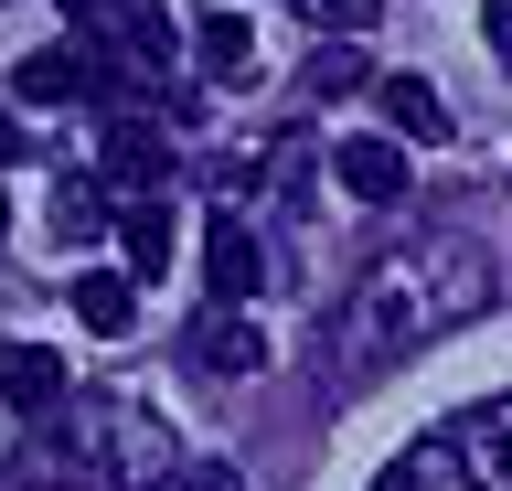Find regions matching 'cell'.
I'll return each instance as SVG.
<instances>
[{
	"instance_id": "cell-1",
	"label": "cell",
	"mask_w": 512,
	"mask_h": 491,
	"mask_svg": "<svg viewBox=\"0 0 512 491\" xmlns=\"http://www.w3.org/2000/svg\"><path fill=\"white\" fill-rule=\"evenodd\" d=\"M470 310H491L480 246H395V257L363 267V289H352L342 331H331V374H342V385H374V374H395V363L416 353V342L459 331Z\"/></svg>"
},
{
	"instance_id": "cell-2",
	"label": "cell",
	"mask_w": 512,
	"mask_h": 491,
	"mask_svg": "<svg viewBox=\"0 0 512 491\" xmlns=\"http://www.w3.org/2000/svg\"><path fill=\"white\" fill-rule=\"evenodd\" d=\"M22 427H32V438L11 449V481L64 491V481H86V470H96V427L86 417H64V406H54V417H22Z\"/></svg>"
},
{
	"instance_id": "cell-3",
	"label": "cell",
	"mask_w": 512,
	"mask_h": 491,
	"mask_svg": "<svg viewBox=\"0 0 512 491\" xmlns=\"http://www.w3.org/2000/svg\"><path fill=\"white\" fill-rule=\"evenodd\" d=\"M256 278H267V257H256V225L224 203L214 225H203V289H214L224 310H246V299H256Z\"/></svg>"
},
{
	"instance_id": "cell-4",
	"label": "cell",
	"mask_w": 512,
	"mask_h": 491,
	"mask_svg": "<svg viewBox=\"0 0 512 491\" xmlns=\"http://www.w3.org/2000/svg\"><path fill=\"white\" fill-rule=\"evenodd\" d=\"M64 395H75V374H64L54 342H0V406L11 417H54Z\"/></svg>"
},
{
	"instance_id": "cell-5",
	"label": "cell",
	"mask_w": 512,
	"mask_h": 491,
	"mask_svg": "<svg viewBox=\"0 0 512 491\" xmlns=\"http://www.w3.org/2000/svg\"><path fill=\"white\" fill-rule=\"evenodd\" d=\"M182 353L203 363V374H256V363H267V331H256L246 310H224V299H214V310L182 331Z\"/></svg>"
},
{
	"instance_id": "cell-6",
	"label": "cell",
	"mask_w": 512,
	"mask_h": 491,
	"mask_svg": "<svg viewBox=\"0 0 512 491\" xmlns=\"http://www.w3.org/2000/svg\"><path fill=\"white\" fill-rule=\"evenodd\" d=\"M331 171H342L352 203H406V139H342Z\"/></svg>"
},
{
	"instance_id": "cell-7",
	"label": "cell",
	"mask_w": 512,
	"mask_h": 491,
	"mask_svg": "<svg viewBox=\"0 0 512 491\" xmlns=\"http://www.w3.org/2000/svg\"><path fill=\"white\" fill-rule=\"evenodd\" d=\"M374 491H480L470 459H459V438H416V449H395L374 470Z\"/></svg>"
},
{
	"instance_id": "cell-8",
	"label": "cell",
	"mask_w": 512,
	"mask_h": 491,
	"mask_svg": "<svg viewBox=\"0 0 512 491\" xmlns=\"http://www.w3.org/2000/svg\"><path fill=\"white\" fill-rule=\"evenodd\" d=\"M448 438H459V459H470L480 491H512V395H491V406H480V417H459Z\"/></svg>"
},
{
	"instance_id": "cell-9",
	"label": "cell",
	"mask_w": 512,
	"mask_h": 491,
	"mask_svg": "<svg viewBox=\"0 0 512 491\" xmlns=\"http://www.w3.org/2000/svg\"><path fill=\"white\" fill-rule=\"evenodd\" d=\"M11 86H22V107H64V97H86V54L75 43H43V54L11 65Z\"/></svg>"
},
{
	"instance_id": "cell-10",
	"label": "cell",
	"mask_w": 512,
	"mask_h": 491,
	"mask_svg": "<svg viewBox=\"0 0 512 491\" xmlns=\"http://www.w3.org/2000/svg\"><path fill=\"white\" fill-rule=\"evenodd\" d=\"M374 86H384V118H395V139H427V150L448 139V97L427 86V75H374Z\"/></svg>"
},
{
	"instance_id": "cell-11",
	"label": "cell",
	"mask_w": 512,
	"mask_h": 491,
	"mask_svg": "<svg viewBox=\"0 0 512 491\" xmlns=\"http://www.w3.org/2000/svg\"><path fill=\"white\" fill-rule=\"evenodd\" d=\"M128 310H139V278L128 267H86L75 278V321L86 331H128Z\"/></svg>"
},
{
	"instance_id": "cell-12",
	"label": "cell",
	"mask_w": 512,
	"mask_h": 491,
	"mask_svg": "<svg viewBox=\"0 0 512 491\" xmlns=\"http://www.w3.org/2000/svg\"><path fill=\"white\" fill-rule=\"evenodd\" d=\"M246 54H256L246 11H203V22H192V65L203 75H246Z\"/></svg>"
},
{
	"instance_id": "cell-13",
	"label": "cell",
	"mask_w": 512,
	"mask_h": 491,
	"mask_svg": "<svg viewBox=\"0 0 512 491\" xmlns=\"http://www.w3.org/2000/svg\"><path fill=\"white\" fill-rule=\"evenodd\" d=\"M118 246H128V278H160V267H171V203H128Z\"/></svg>"
},
{
	"instance_id": "cell-14",
	"label": "cell",
	"mask_w": 512,
	"mask_h": 491,
	"mask_svg": "<svg viewBox=\"0 0 512 491\" xmlns=\"http://www.w3.org/2000/svg\"><path fill=\"white\" fill-rule=\"evenodd\" d=\"M107 171H118V182H160V139L118 118V129H107Z\"/></svg>"
},
{
	"instance_id": "cell-15",
	"label": "cell",
	"mask_w": 512,
	"mask_h": 491,
	"mask_svg": "<svg viewBox=\"0 0 512 491\" xmlns=\"http://www.w3.org/2000/svg\"><path fill=\"white\" fill-rule=\"evenodd\" d=\"M310 161H320V139H310V129H288L278 150H267V171H278V193H288V203L310 193Z\"/></svg>"
},
{
	"instance_id": "cell-16",
	"label": "cell",
	"mask_w": 512,
	"mask_h": 491,
	"mask_svg": "<svg viewBox=\"0 0 512 491\" xmlns=\"http://www.w3.org/2000/svg\"><path fill=\"white\" fill-rule=\"evenodd\" d=\"M310 86H320V97H352V86H374V65H363L352 43H331V54L310 65Z\"/></svg>"
},
{
	"instance_id": "cell-17",
	"label": "cell",
	"mask_w": 512,
	"mask_h": 491,
	"mask_svg": "<svg viewBox=\"0 0 512 491\" xmlns=\"http://www.w3.org/2000/svg\"><path fill=\"white\" fill-rule=\"evenodd\" d=\"M54 225L64 235H96V225H107V193H96V182H64V193H54Z\"/></svg>"
},
{
	"instance_id": "cell-18",
	"label": "cell",
	"mask_w": 512,
	"mask_h": 491,
	"mask_svg": "<svg viewBox=\"0 0 512 491\" xmlns=\"http://www.w3.org/2000/svg\"><path fill=\"white\" fill-rule=\"evenodd\" d=\"M299 11H310L320 33H363V22H374V0H299Z\"/></svg>"
},
{
	"instance_id": "cell-19",
	"label": "cell",
	"mask_w": 512,
	"mask_h": 491,
	"mask_svg": "<svg viewBox=\"0 0 512 491\" xmlns=\"http://www.w3.org/2000/svg\"><path fill=\"white\" fill-rule=\"evenodd\" d=\"M480 43H491V54L512 65V0H480Z\"/></svg>"
},
{
	"instance_id": "cell-20",
	"label": "cell",
	"mask_w": 512,
	"mask_h": 491,
	"mask_svg": "<svg viewBox=\"0 0 512 491\" xmlns=\"http://www.w3.org/2000/svg\"><path fill=\"white\" fill-rule=\"evenodd\" d=\"M192 491H246V481H235L224 459H203V470H192Z\"/></svg>"
},
{
	"instance_id": "cell-21",
	"label": "cell",
	"mask_w": 512,
	"mask_h": 491,
	"mask_svg": "<svg viewBox=\"0 0 512 491\" xmlns=\"http://www.w3.org/2000/svg\"><path fill=\"white\" fill-rule=\"evenodd\" d=\"M0 161H22V129H11V107H0Z\"/></svg>"
},
{
	"instance_id": "cell-22",
	"label": "cell",
	"mask_w": 512,
	"mask_h": 491,
	"mask_svg": "<svg viewBox=\"0 0 512 491\" xmlns=\"http://www.w3.org/2000/svg\"><path fill=\"white\" fill-rule=\"evenodd\" d=\"M139 491H192V481H182V470H171V481H139Z\"/></svg>"
},
{
	"instance_id": "cell-23",
	"label": "cell",
	"mask_w": 512,
	"mask_h": 491,
	"mask_svg": "<svg viewBox=\"0 0 512 491\" xmlns=\"http://www.w3.org/2000/svg\"><path fill=\"white\" fill-rule=\"evenodd\" d=\"M0 225H11V203H0Z\"/></svg>"
}]
</instances>
